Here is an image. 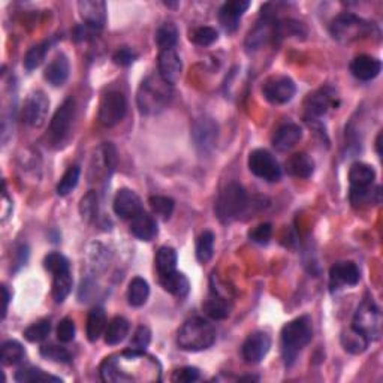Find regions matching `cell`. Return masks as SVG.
<instances>
[{
    "label": "cell",
    "mask_w": 383,
    "mask_h": 383,
    "mask_svg": "<svg viewBox=\"0 0 383 383\" xmlns=\"http://www.w3.org/2000/svg\"><path fill=\"white\" fill-rule=\"evenodd\" d=\"M172 96L171 84L161 75H149L138 87L136 105L143 116H156L169 105Z\"/></svg>",
    "instance_id": "obj_1"
},
{
    "label": "cell",
    "mask_w": 383,
    "mask_h": 383,
    "mask_svg": "<svg viewBox=\"0 0 383 383\" xmlns=\"http://www.w3.org/2000/svg\"><path fill=\"white\" fill-rule=\"evenodd\" d=\"M313 338V325L309 316H301L291 320L282 329V355L287 367L297 360L300 352Z\"/></svg>",
    "instance_id": "obj_2"
},
{
    "label": "cell",
    "mask_w": 383,
    "mask_h": 383,
    "mask_svg": "<svg viewBox=\"0 0 383 383\" xmlns=\"http://www.w3.org/2000/svg\"><path fill=\"white\" fill-rule=\"evenodd\" d=\"M216 342L214 327L203 318L187 319L178 331L177 343L183 351L199 352L211 347Z\"/></svg>",
    "instance_id": "obj_3"
},
{
    "label": "cell",
    "mask_w": 383,
    "mask_h": 383,
    "mask_svg": "<svg viewBox=\"0 0 383 383\" xmlns=\"http://www.w3.org/2000/svg\"><path fill=\"white\" fill-rule=\"evenodd\" d=\"M216 214L220 222L229 223L240 219L249 210V196L245 187L238 183H229L219 194L216 201Z\"/></svg>",
    "instance_id": "obj_4"
},
{
    "label": "cell",
    "mask_w": 383,
    "mask_h": 383,
    "mask_svg": "<svg viewBox=\"0 0 383 383\" xmlns=\"http://www.w3.org/2000/svg\"><path fill=\"white\" fill-rule=\"evenodd\" d=\"M331 37L340 43H352L360 41L373 32V24L360 19L358 15L344 12L337 15L329 25Z\"/></svg>",
    "instance_id": "obj_5"
},
{
    "label": "cell",
    "mask_w": 383,
    "mask_h": 383,
    "mask_svg": "<svg viewBox=\"0 0 383 383\" xmlns=\"http://www.w3.org/2000/svg\"><path fill=\"white\" fill-rule=\"evenodd\" d=\"M352 327L358 329L369 340H377L382 333V315L379 307L373 301L365 300L356 309Z\"/></svg>",
    "instance_id": "obj_6"
},
{
    "label": "cell",
    "mask_w": 383,
    "mask_h": 383,
    "mask_svg": "<svg viewBox=\"0 0 383 383\" xmlns=\"http://www.w3.org/2000/svg\"><path fill=\"white\" fill-rule=\"evenodd\" d=\"M75 101L72 98H68L62 105L59 107L56 114L50 121L48 138L53 144L63 143L66 136L71 132V126L75 118Z\"/></svg>",
    "instance_id": "obj_7"
},
{
    "label": "cell",
    "mask_w": 383,
    "mask_h": 383,
    "mask_svg": "<svg viewBox=\"0 0 383 383\" xmlns=\"http://www.w3.org/2000/svg\"><path fill=\"white\" fill-rule=\"evenodd\" d=\"M127 111V103L123 93L108 92L103 94L99 105V121L105 127H114L125 118Z\"/></svg>",
    "instance_id": "obj_8"
},
{
    "label": "cell",
    "mask_w": 383,
    "mask_h": 383,
    "mask_svg": "<svg viewBox=\"0 0 383 383\" xmlns=\"http://www.w3.org/2000/svg\"><path fill=\"white\" fill-rule=\"evenodd\" d=\"M249 169L258 178L274 183L282 177V168L274 156L262 149L253 150L249 156Z\"/></svg>",
    "instance_id": "obj_9"
},
{
    "label": "cell",
    "mask_w": 383,
    "mask_h": 383,
    "mask_svg": "<svg viewBox=\"0 0 383 383\" xmlns=\"http://www.w3.org/2000/svg\"><path fill=\"white\" fill-rule=\"evenodd\" d=\"M50 110V101L42 92H33L25 99L23 110H21V118L28 126L30 127H42L45 123L47 116Z\"/></svg>",
    "instance_id": "obj_10"
},
{
    "label": "cell",
    "mask_w": 383,
    "mask_h": 383,
    "mask_svg": "<svg viewBox=\"0 0 383 383\" xmlns=\"http://www.w3.org/2000/svg\"><path fill=\"white\" fill-rule=\"evenodd\" d=\"M337 105V93L331 87H322V89L313 92L307 96L306 102H304L307 120H318L324 117L331 108Z\"/></svg>",
    "instance_id": "obj_11"
},
{
    "label": "cell",
    "mask_w": 383,
    "mask_h": 383,
    "mask_svg": "<svg viewBox=\"0 0 383 383\" xmlns=\"http://www.w3.org/2000/svg\"><path fill=\"white\" fill-rule=\"evenodd\" d=\"M219 138V126L210 117L196 118L194 126H192V139H194L195 147L201 153H210Z\"/></svg>",
    "instance_id": "obj_12"
},
{
    "label": "cell",
    "mask_w": 383,
    "mask_h": 383,
    "mask_svg": "<svg viewBox=\"0 0 383 383\" xmlns=\"http://www.w3.org/2000/svg\"><path fill=\"white\" fill-rule=\"evenodd\" d=\"M295 92H297L295 83L289 76H283V75L268 78L262 87L264 98L268 102L274 103V105H283V103L292 101Z\"/></svg>",
    "instance_id": "obj_13"
},
{
    "label": "cell",
    "mask_w": 383,
    "mask_h": 383,
    "mask_svg": "<svg viewBox=\"0 0 383 383\" xmlns=\"http://www.w3.org/2000/svg\"><path fill=\"white\" fill-rule=\"evenodd\" d=\"M264 21L258 23L253 30H250L246 38V47L249 51H256L262 48L265 43H268L273 38L277 37L278 23L274 20L271 14H262Z\"/></svg>",
    "instance_id": "obj_14"
},
{
    "label": "cell",
    "mask_w": 383,
    "mask_h": 383,
    "mask_svg": "<svg viewBox=\"0 0 383 383\" xmlns=\"http://www.w3.org/2000/svg\"><path fill=\"white\" fill-rule=\"evenodd\" d=\"M361 278L360 268L351 260L337 262L329 269V287L331 291L342 289L343 286H356Z\"/></svg>",
    "instance_id": "obj_15"
},
{
    "label": "cell",
    "mask_w": 383,
    "mask_h": 383,
    "mask_svg": "<svg viewBox=\"0 0 383 383\" xmlns=\"http://www.w3.org/2000/svg\"><path fill=\"white\" fill-rule=\"evenodd\" d=\"M269 347H271V340L265 333L250 334L241 347L242 360L247 364H259L269 352Z\"/></svg>",
    "instance_id": "obj_16"
},
{
    "label": "cell",
    "mask_w": 383,
    "mask_h": 383,
    "mask_svg": "<svg viewBox=\"0 0 383 383\" xmlns=\"http://www.w3.org/2000/svg\"><path fill=\"white\" fill-rule=\"evenodd\" d=\"M112 207H114V213L121 219L132 220L136 214L143 211L141 199L130 189H120L114 196Z\"/></svg>",
    "instance_id": "obj_17"
},
{
    "label": "cell",
    "mask_w": 383,
    "mask_h": 383,
    "mask_svg": "<svg viewBox=\"0 0 383 383\" xmlns=\"http://www.w3.org/2000/svg\"><path fill=\"white\" fill-rule=\"evenodd\" d=\"M250 2L247 0H229L222 5L219 11V23L225 32L232 33L237 30L241 17L249 10Z\"/></svg>",
    "instance_id": "obj_18"
},
{
    "label": "cell",
    "mask_w": 383,
    "mask_h": 383,
    "mask_svg": "<svg viewBox=\"0 0 383 383\" xmlns=\"http://www.w3.org/2000/svg\"><path fill=\"white\" fill-rule=\"evenodd\" d=\"M116 165H117L116 147L110 143H105L96 150L92 171H94V176L98 178H107L111 176L112 171H114Z\"/></svg>",
    "instance_id": "obj_19"
},
{
    "label": "cell",
    "mask_w": 383,
    "mask_h": 383,
    "mask_svg": "<svg viewBox=\"0 0 383 383\" xmlns=\"http://www.w3.org/2000/svg\"><path fill=\"white\" fill-rule=\"evenodd\" d=\"M78 11H80L84 24L102 30L107 23V5L101 0H81L78 2Z\"/></svg>",
    "instance_id": "obj_20"
},
{
    "label": "cell",
    "mask_w": 383,
    "mask_h": 383,
    "mask_svg": "<svg viewBox=\"0 0 383 383\" xmlns=\"http://www.w3.org/2000/svg\"><path fill=\"white\" fill-rule=\"evenodd\" d=\"M159 75L163 78L168 84L174 85L181 76V59L177 54L176 50H165L161 51L159 54Z\"/></svg>",
    "instance_id": "obj_21"
},
{
    "label": "cell",
    "mask_w": 383,
    "mask_h": 383,
    "mask_svg": "<svg viewBox=\"0 0 383 383\" xmlns=\"http://www.w3.org/2000/svg\"><path fill=\"white\" fill-rule=\"evenodd\" d=\"M232 310L231 300L223 295L219 289L211 287L210 297L204 302V311L208 318L214 320H225L228 319Z\"/></svg>",
    "instance_id": "obj_22"
},
{
    "label": "cell",
    "mask_w": 383,
    "mask_h": 383,
    "mask_svg": "<svg viewBox=\"0 0 383 383\" xmlns=\"http://www.w3.org/2000/svg\"><path fill=\"white\" fill-rule=\"evenodd\" d=\"M302 138V129L298 125L287 123L278 127L273 135V145L278 152H287L293 149Z\"/></svg>",
    "instance_id": "obj_23"
},
{
    "label": "cell",
    "mask_w": 383,
    "mask_h": 383,
    "mask_svg": "<svg viewBox=\"0 0 383 383\" xmlns=\"http://www.w3.org/2000/svg\"><path fill=\"white\" fill-rule=\"evenodd\" d=\"M382 71L380 60L370 56H358L351 63V72L361 81H371Z\"/></svg>",
    "instance_id": "obj_24"
},
{
    "label": "cell",
    "mask_w": 383,
    "mask_h": 383,
    "mask_svg": "<svg viewBox=\"0 0 383 383\" xmlns=\"http://www.w3.org/2000/svg\"><path fill=\"white\" fill-rule=\"evenodd\" d=\"M130 232H132L138 240L152 241L153 238H156L159 229L154 217L143 210L134 217L132 222H130Z\"/></svg>",
    "instance_id": "obj_25"
},
{
    "label": "cell",
    "mask_w": 383,
    "mask_h": 383,
    "mask_svg": "<svg viewBox=\"0 0 383 383\" xmlns=\"http://www.w3.org/2000/svg\"><path fill=\"white\" fill-rule=\"evenodd\" d=\"M159 282L165 291L169 292L177 298L187 297V293L190 291V283L187 280V277L183 273H178L177 269H174V271L168 274L159 276Z\"/></svg>",
    "instance_id": "obj_26"
},
{
    "label": "cell",
    "mask_w": 383,
    "mask_h": 383,
    "mask_svg": "<svg viewBox=\"0 0 383 383\" xmlns=\"http://www.w3.org/2000/svg\"><path fill=\"white\" fill-rule=\"evenodd\" d=\"M69 76V60L65 54H57L45 68L43 78L54 87L63 85Z\"/></svg>",
    "instance_id": "obj_27"
},
{
    "label": "cell",
    "mask_w": 383,
    "mask_h": 383,
    "mask_svg": "<svg viewBox=\"0 0 383 383\" xmlns=\"http://www.w3.org/2000/svg\"><path fill=\"white\" fill-rule=\"evenodd\" d=\"M286 172L297 178H309L315 172V162H313L309 154L297 153L287 159Z\"/></svg>",
    "instance_id": "obj_28"
},
{
    "label": "cell",
    "mask_w": 383,
    "mask_h": 383,
    "mask_svg": "<svg viewBox=\"0 0 383 383\" xmlns=\"http://www.w3.org/2000/svg\"><path fill=\"white\" fill-rule=\"evenodd\" d=\"M349 199H351V204L356 208L377 205L382 201V187L369 186L361 189H351Z\"/></svg>",
    "instance_id": "obj_29"
},
{
    "label": "cell",
    "mask_w": 383,
    "mask_h": 383,
    "mask_svg": "<svg viewBox=\"0 0 383 383\" xmlns=\"http://www.w3.org/2000/svg\"><path fill=\"white\" fill-rule=\"evenodd\" d=\"M374 178H376V172H374L373 167L362 162H355L351 171H349V181H351V189H361V187H369L373 186Z\"/></svg>",
    "instance_id": "obj_30"
},
{
    "label": "cell",
    "mask_w": 383,
    "mask_h": 383,
    "mask_svg": "<svg viewBox=\"0 0 383 383\" xmlns=\"http://www.w3.org/2000/svg\"><path fill=\"white\" fill-rule=\"evenodd\" d=\"M342 346L344 347L346 352H349L352 355H361L370 344V340L364 334H361L358 329H355L353 327H351L349 329H346L342 333Z\"/></svg>",
    "instance_id": "obj_31"
},
{
    "label": "cell",
    "mask_w": 383,
    "mask_h": 383,
    "mask_svg": "<svg viewBox=\"0 0 383 383\" xmlns=\"http://www.w3.org/2000/svg\"><path fill=\"white\" fill-rule=\"evenodd\" d=\"M107 327V316L105 311L101 307H96L89 313V318H87V338L89 342L94 343L99 340V337L103 334Z\"/></svg>",
    "instance_id": "obj_32"
},
{
    "label": "cell",
    "mask_w": 383,
    "mask_h": 383,
    "mask_svg": "<svg viewBox=\"0 0 383 383\" xmlns=\"http://www.w3.org/2000/svg\"><path fill=\"white\" fill-rule=\"evenodd\" d=\"M150 295V286L147 283L144 278L135 277L132 278V282L129 283L127 289V301L132 307H141L149 300Z\"/></svg>",
    "instance_id": "obj_33"
},
{
    "label": "cell",
    "mask_w": 383,
    "mask_h": 383,
    "mask_svg": "<svg viewBox=\"0 0 383 383\" xmlns=\"http://www.w3.org/2000/svg\"><path fill=\"white\" fill-rule=\"evenodd\" d=\"M129 322L123 316H116L105 329V343L110 346L120 344L129 334Z\"/></svg>",
    "instance_id": "obj_34"
},
{
    "label": "cell",
    "mask_w": 383,
    "mask_h": 383,
    "mask_svg": "<svg viewBox=\"0 0 383 383\" xmlns=\"http://www.w3.org/2000/svg\"><path fill=\"white\" fill-rule=\"evenodd\" d=\"M178 41V29L174 23H163L156 32V43L161 51L172 50Z\"/></svg>",
    "instance_id": "obj_35"
},
{
    "label": "cell",
    "mask_w": 383,
    "mask_h": 383,
    "mask_svg": "<svg viewBox=\"0 0 383 383\" xmlns=\"http://www.w3.org/2000/svg\"><path fill=\"white\" fill-rule=\"evenodd\" d=\"M72 274H71V269L65 273H59L54 276V282H53V297L54 301L57 304H62L68 295L71 293L72 291Z\"/></svg>",
    "instance_id": "obj_36"
},
{
    "label": "cell",
    "mask_w": 383,
    "mask_h": 383,
    "mask_svg": "<svg viewBox=\"0 0 383 383\" xmlns=\"http://www.w3.org/2000/svg\"><path fill=\"white\" fill-rule=\"evenodd\" d=\"M176 267H177V251L168 246L161 247L158 255H156V268H158L159 276L174 271Z\"/></svg>",
    "instance_id": "obj_37"
},
{
    "label": "cell",
    "mask_w": 383,
    "mask_h": 383,
    "mask_svg": "<svg viewBox=\"0 0 383 383\" xmlns=\"http://www.w3.org/2000/svg\"><path fill=\"white\" fill-rule=\"evenodd\" d=\"M214 253V234L204 231L196 241V259L201 264H207Z\"/></svg>",
    "instance_id": "obj_38"
},
{
    "label": "cell",
    "mask_w": 383,
    "mask_h": 383,
    "mask_svg": "<svg viewBox=\"0 0 383 383\" xmlns=\"http://www.w3.org/2000/svg\"><path fill=\"white\" fill-rule=\"evenodd\" d=\"M19 383H29V382H62V379L50 376L45 371L37 367H24L15 373L14 377Z\"/></svg>",
    "instance_id": "obj_39"
},
{
    "label": "cell",
    "mask_w": 383,
    "mask_h": 383,
    "mask_svg": "<svg viewBox=\"0 0 383 383\" xmlns=\"http://www.w3.org/2000/svg\"><path fill=\"white\" fill-rule=\"evenodd\" d=\"M149 205L152 208L153 214L156 217H159V219H162V220H168L174 213V207H176V204H174L171 198L159 196V195L150 196Z\"/></svg>",
    "instance_id": "obj_40"
},
{
    "label": "cell",
    "mask_w": 383,
    "mask_h": 383,
    "mask_svg": "<svg viewBox=\"0 0 383 383\" xmlns=\"http://www.w3.org/2000/svg\"><path fill=\"white\" fill-rule=\"evenodd\" d=\"M50 47H51V42L48 41L39 43V45L32 47L24 57V68L28 69V71H33V69L39 68L43 60H45Z\"/></svg>",
    "instance_id": "obj_41"
},
{
    "label": "cell",
    "mask_w": 383,
    "mask_h": 383,
    "mask_svg": "<svg viewBox=\"0 0 383 383\" xmlns=\"http://www.w3.org/2000/svg\"><path fill=\"white\" fill-rule=\"evenodd\" d=\"M80 176H81L80 167L74 165V167L68 168V171L63 174V177L60 178L59 185H57V189H56L57 195L59 196H66V195L71 194V192L76 187L78 181H80Z\"/></svg>",
    "instance_id": "obj_42"
},
{
    "label": "cell",
    "mask_w": 383,
    "mask_h": 383,
    "mask_svg": "<svg viewBox=\"0 0 383 383\" xmlns=\"http://www.w3.org/2000/svg\"><path fill=\"white\" fill-rule=\"evenodd\" d=\"M25 356L24 347L15 340H8L2 344V364L15 365L20 364Z\"/></svg>",
    "instance_id": "obj_43"
},
{
    "label": "cell",
    "mask_w": 383,
    "mask_h": 383,
    "mask_svg": "<svg viewBox=\"0 0 383 383\" xmlns=\"http://www.w3.org/2000/svg\"><path fill=\"white\" fill-rule=\"evenodd\" d=\"M80 214L83 220L90 223L94 220V217L98 216V194L90 190L89 194H85L80 203Z\"/></svg>",
    "instance_id": "obj_44"
},
{
    "label": "cell",
    "mask_w": 383,
    "mask_h": 383,
    "mask_svg": "<svg viewBox=\"0 0 383 383\" xmlns=\"http://www.w3.org/2000/svg\"><path fill=\"white\" fill-rule=\"evenodd\" d=\"M50 331H51V322L39 320L24 331V338L30 343H39L42 340H45L50 334Z\"/></svg>",
    "instance_id": "obj_45"
},
{
    "label": "cell",
    "mask_w": 383,
    "mask_h": 383,
    "mask_svg": "<svg viewBox=\"0 0 383 383\" xmlns=\"http://www.w3.org/2000/svg\"><path fill=\"white\" fill-rule=\"evenodd\" d=\"M43 267H45L47 271H50L53 276L71 269L69 268V260L62 253H57V251H53V253H48L45 256V259H43Z\"/></svg>",
    "instance_id": "obj_46"
},
{
    "label": "cell",
    "mask_w": 383,
    "mask_h": 383,
    "mask_svg": "<svg viewBox=\"0 0 383 383\" xmlns=\"http://www.w3.org/2000/svg\"><path fill=\"white\" fill-rule=\"evenodd\" d=\"M217 39H219V33H217L216 29L208 28V25H204V28H198L190 37V41L196 43V45H199V47L211 45V43H214Z\"/></svg>",
    "instance_id": "obj_47"
},
{
    "label": "cell",
    "mask_w": 383,
    "mask_h": 383,
    "mask_svg": "<svg viewBox=\"0 0 383 383\" xmlns=\"http://www.w3.org/2000/svg\"><path fill=\"white\" fill-rule=\"evenodd\" d=\"M150 342H152V331L147 328V327H139L135 331L132 340H130L129 349L138 351V352H144L147 347H149Z\"/></svg>",
    "instance_id": "obj_48"
},
{
    "label": "cell",
    "mask_w": 383,
    "mask_h": 383,
    "mask_svg": "<svg viewBox=\"0 0 383 383\" xmlns=\"http://www.w3.org/2000/svg\"><path fill=\"white\" fill-rule=\"evenodd\" d=\"M41 355L45 356V358L51 360V361H56V362H69L71 358V353H69L65 347H60V346H54V344H50V346H42L41 347Z\"/></svg>",
    "instance_id": "obj_49"
},
{
    "label": "cell",
    "mask_w": 383,
    "mask_h": 383,
    "mask_svg": "<svg viewBox=\"0 0 383 383\" xmlns=\"http://www.w3.org/2000/svg\"><path fill=\"white\" fill-rule=\"evenodd\" d=\"M57 338L62 343H71L75 338V324L71 318H65L60 320L57 327Z\"/></svg>",
    "instance_id": "obj_50"
},
{
    "label": "cell",
    "mask_w": 383,
    "mask_h": 383,
    "mask_svg": "<svg viewBox=\"0 0 383 383\" xmlns=\"http://www.w3.org/2000/svg\"><path fill=\"white\" fill-rule=\"evenodd\" d=\"M273 235V226L271 223H260L253 231L249 232V238L258 242V245H267Z\"/></svg>",
    "instance_id": "obj_51"
},
{
    "label": "cell",
    "mask_w": 383,
    "mask_h": 383,
    "mask_svg": "<svg viewBox=\"0 0 383 383\" xmlns=\"http://www.w3.org/2000/svg\"><path fill=\"white\" fill-rule=\"evenodd\" d=\"M138 54L135 53V51L130 48V47H121L118 48L114 56H112V60H114V63L116 65H120V66H129V65H132L135 60H136Z\"/></svg>",
    "instance_id": "obj_52"
},
{
    "label": "cell",
    "mask_w": 383,
    "mask_h": 383,
    "mask_svg": "<svg viewBox=\"0 0 383 383\" xmlns=\"http://www.w3.org/2000/svg\"><path fill=\"white\" fill-rule=\"evenodd\" d=\"M101 33L99 29L92 28L89 24H80L74 29V39L75 41H92L94 38H98V34Z\"/></svg>",
    "instance_id": "obj_53"
},
{
    "label": "cell",
    "mask_w": 383,
    "mask_h": 383,
    "mask_svg": "<svg viewBox=\"0 0 383 383\" xmlns=\"http://www.w3.org/2000/svg\"><path fill=\"white\" fill-rule=\"evenodd\" d=\"M199 379V370L195 367H183L174 373L172 380L181 382V383H190Z\"/></svg>",
    "instance_id": "obj_54"
},
{
    "label": "cell",
    "mask_w": 383,
    "mask_h": 383,
    "mask_svg": "<svg viewBox=\"0 0 383 383\" xmlns=\"http://www.w3.org/2000/svg\"><path fill=\"white\" fill-rule=\"evenodd\" d=\"M2 291H3V319L6 316V311H8V306H10V300H11V295H10V291H8V287L3 286L2 287Z\"/></svg>",
    "instance_id": "obj_55"
},
{
    "label": "cell",
    "mask_w": 383,
    "mask_h": 383,
    "mask_svg": "<svg viewBox=\"0 0 383 383\" xmlns=\"http://www.w3.org/2000/svg\"><path fill=\"white\" fill-rule=\"evenodd\" d=\"M380 138H382V134H379V136H377V139H376V149H377V154H379V156L382 154V152H380Z\"/></svg>",
    "instance_id": "obj_56"
}]
</instances>
